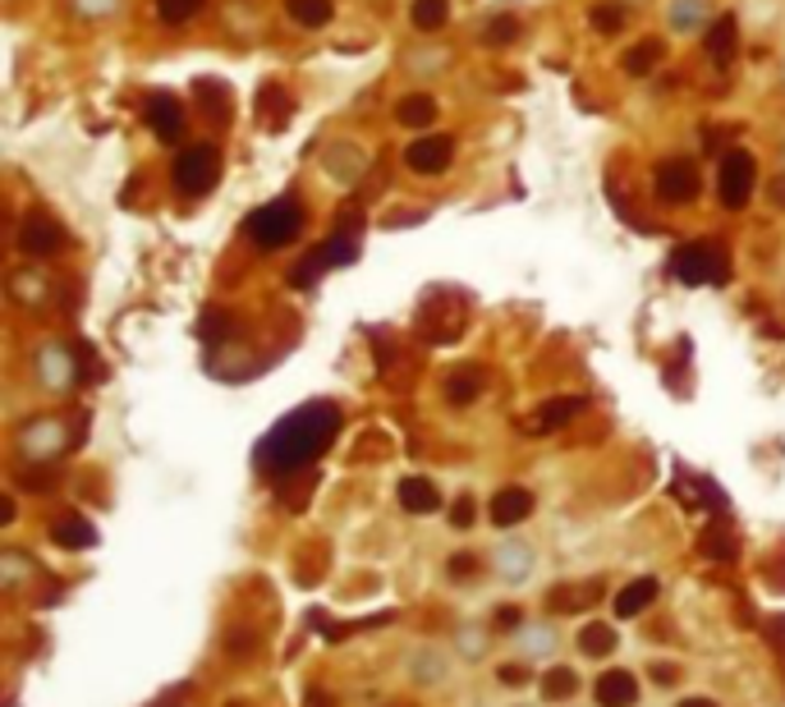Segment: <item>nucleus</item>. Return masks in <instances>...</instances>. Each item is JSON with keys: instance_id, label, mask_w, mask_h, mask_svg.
I'll list each match as a JSON object with an SVG mask.
<instances>
[{"instance_id": "obj_1", "label": "nucleus", "mask_w": 785, "mask_h": 707, "mask_svg": "<svg viewBox=\"0 0 785 707\" xmlns=\"http://www.w3.org/2000/svg\"><path fill=\"white\" fill-rule=\"evenodd\" d=\"M340 432V409L327 405V400H312L295 413H285L280 423L262 437V446H257V468L262 474H272V478H290L299 474V468H308L312 460H318L331 441Z\"/></svg>"}, {"instance_id": "obj_2", "label": "nucleus", "mask_w": 785, "mask_h": 707, "mask_svg": "<svg viewBox=\"0 0 785 707\" xmlns=\"http://www.w3.org/2000/svg\"><path fill=\"white\" fill-rule=\"evenodd\" d=\"M303 230V207L299 198H276L267 207H257V212L244 221V234L262 248V253H276L285 244H295V234Z\"/></svg>"}, {"instance_id": "obj_3", "label": "nucleus", "mask_w": 785, "mask_h": 707, "mask_svg": "<svg viewBox=\"0 0 785 707\" xmlns=\"http://www.w3.org/2000/svg\"><path fill=\"white\" fill-rule=\"evenodd\" d=\"M671 272H675L679 285H726L730 262H726V248L717 240H694V244L675 248Z\"/></svg>"}, {"instance_id": "obj_4", "label": "nucleus", "mask_w": 785, "mask_h": 707, "mask_svg": "<svg viewBox=\"0 0 785 707\" xmlns=\"http://www.w3.org/2000/svg\"><path fill=\"white\" fill-rule=\"evenodd\" d=\"M175 189L185 194V198H202V194H212L217 189V179H221V152L212 143H194L175 156Z\"/></svg>"}, {"instance_id": "obj_5", "label": "nucleus", "mask_w": 785, "mask_h": 707, "mask_svg": "<svg viewBox=\"0 0 785 707\" xmlns=\"http://www.w3.org/2000/svg\"><path fill=\"white\" fill-rule=\"evenodd\" d=\"M753 179H758V162L749 152H726L721 156V170H717V194H721V207L730 212H740V207L753 198Z\"/></svg>"}, {"instance_id": "obj_6", "label": "nucleus", "mask_w": 785, "mask_h": 707, "mask_svg": "<svg viewBox=\"0 0 785 707\" xmlns=\"http://www.w3.org/2000/svg\"><path fill=\"white\" fill-rule=\"evenodd\" d=\"M358 257V244H354V234H331V240H322L318 248H312L299 267L290 272V285H312L322 272L331 267H350V262Z\"/></svg>"}, {"instance_id": "obj_7", "label": "nucleus", "mask_w": 785, "mask_h": 707, "mask_svg": "<svg viewBox=\"0 0 785 707\" xmlns=\"http://www.w3.org/2000/svg\"><path fill=\"white\" fill-rule=\"evenodd\" d=\"M19 248L29 253V257H51V253H60L65 248V230L60 221H51L46 212H29L19 221Z\"/></svg>"}, {"instance_id": "obj_8", "label": "nucleus", "mask_w": 785, "mask_h": 707, "mask_svg": "<svg viewBox=\"0 0 785 707\" xmlns=\"http://www.w3.org/2000/svg\"><path fill=\"white\" fill-rule=\"evenodd\" d=\"M451 156H455V139L451 134H423V139H413L405 147V162L413 175H441L451 166Z\"/></svg>"}, {"instance_id": "obj_9", "label": "nucleus", "mask_w": 785, "mask_h": 707, "mask_svg": "<svg viewBox=\"0 0 785 707\" xmlns=\"http://www.w3.org/2000/svg\"><path fill=\"white\" fill-rule=\"evenodd\" d=\"M698 189H703L698 166L685 162V156H675V162L657 166V194H662V202H694Z\"/></svg>"}, {"instance_id": "obj_10", "label": "nucleus", "mask_w": 785, "mask_h": 707, "mask_svg": "<svg viewBox=\"0 0 785 707\" xmlns=\"http://www.w3.org/2000/svg\"><path fill=\"white\" fill-rule=\"evenodd\" d=\"M152 134L162 143H179V134H185V101L170 97V92H152L147 107H143Z\"/></svg>"}, {"instance_id": "obj_11", "label": "nucleus", "mask_w": 785, "mask_h": 707, "mask_svg": "<svg viewBox=\"0 0 785 707\" xmlns=\"http://www.w3.org/2000/svg\"><path fill=\"white\" fill-rule=\"evenodd\" d=\"M588 409V400L584 396H561V400H546L542 409H533V418L523 423V432H556V428H565V423H574Z\"/></svg>"}, {"instance_id": "obj_12", "label": "nucleus", "mask_w": 785, "mask_h": 707, "mask_svg": "<svg viewBox=\"0 0 785 707\" xmlns=\"http://www.w3.org/2000/svg\"><path fill=\"white\" fill-rule=\"evenodd\" d=\"M533 515V491L529 487H501L491 496V523L496 529H515Z\"/></svg>"}, {"instance_id": "obj_13", "label": "nucleus", "mask_w": 785, "mask_h": 707, "mask_svg": "<svg viewBox=\"0 0 785 707\" xmlns=\"http://www.w3.org/2000/svg\"><path fill=\"white\" fill-rule=\"evenodd\" d=\"M593 698H597V707H634L639 680L630 671H607V675H597Z\"/></svg>"}, {"instance_id": "obj_14", "label": "nucleus", "mask_w": 785, "mask_h": 707, "mask_svg": "<svg viewBox=\"0 0 785 707\" xmlns=\"http://www.w3.org/2000/svg\"><path fill=\"white\" fill-rule=\"evenodd\" d=\"M657 593H662V584L652 579V574H643V579H634V584H624L620 593H616V616L620 620H634L639 611H648V601H657Z\"/></svg>"}, {"instance_id": "obj_15", "label": "nucleus", "mask_w": 785, "mask_h": 707, "mask_svg": "<svg viewBox=\"0 0 785 707\" xmlns=\"http://www.w3.org/2000/svg\"><path fill=\"white\" fill-rule=\"evenodd\" d=\"M51 542L65 546V552H88V546L97 542V529L84 515H60L56 523H51Z\"/></svg>"}, {"instance_id": "obj_16", "label": "nucleus", "mask_w": 785, "mask_h": 707, "mask_svg": "<svg viewBox=\"0 0 785 707\" xmlns=\"http://www.w3.org/2000/svg\"><path fill=\"white\" fill-rule=\"evenodd\" d=\"M703 46H708V56H712L717 65L736 60V46H740V23H736V14H721L712 29H708V37H703Z\"/></svg>"}, {"instance_id": "obj_17", "label": "nucleus", "mask_w": 785, "mask_h": 707, "mask_svg": "<svg viewBox=\"0 0 785 707\" xmlns=\"http://www.w3.org/2000/svg\"><path fill=\"white\" fill-rule=\"evenodd\" d=\"M396 496H400V506H405L409 515H432V510H441V491H436L428 478H405V483L396 487Z\"/></svg>"}, {"instance_id": "obj_18", "label": "nucleus", "mask_w": 785, "mask_h": 707, "mask_svg": "<svg viewBox=\"0 0 785 707\" xmlns=\"http://www.w3.org/2000/svg\"><path fill=\"white\" fill-rule=\"evenodd\" d=\"M662 56H666V42H662V37H643L639 46L624 51V74L643 78V74L657 69V60H662Z\"/></svg>"}, {"instance_id": "obj_19", "label": "nucleus", "mask_w": 785, "mask_h": 707, "mask_svg": "<svg viewBox=\"0 0 785 707\" xmlns=\"http://www.w3.org/2000/svg\"><path fill=\"white\" fill-rule=\"evenodd\" d=\"M396 120H400L405 129H432V120H436V101H432L428 92H413V97H405L400 107H396Z\"/></svg>"}, {"instance_id": "obj_20", "label": "nucleus", "mask_w": 785, "mask_h": 707, "mask_svg": "<svg viewBox=\"0 0 785 707\" xmlns=\"http://www.w3.org/2000/svg\"><path fill=\"white\" fill-rule=\"evenodd\" d=\"M698 546H703V556H712V561H736L740 538H736V529H726V523H712V529L698 538Z\"/></svg>"}, {"instance_id": "obj_21", "label": "nucleus", "mask_w": 785, "mask_h": 707, "mask_svg": "<svg viewBox=\"0 0 785 707\" xmlns=\"http://www.w3.org/2000/svg\"><path fill=\"white\" fill-rule=\"evenodd\" d=\"M483 396V373L478 368H460L446 377V400L451 405H474Z\"/></svg>"}, {"instance_id": "obj_22", "label": "nucleus", "mask_w": 785, "mask_h": 707, "mask_svg": "<svg viewBox=\"0 0 785 707\" xmlns=\"http://www.w3.org/2000/svg\"><path fill=\"white\" fill-rule=\"evenodd\" d=\"M285 14L299 29H322V23H331V0H285Z\"/></svg>"}, {"instance_id": "obj_23", "label": "nucleus", "mask_w": 785, "mask_h": 707, "mask_svg": "<svg viewBox=\"0 0 785 707\" xmlns=\"http://www.w3.org/2000/svg\"><path fill=\"white\" fill-rule=\"evenodd\" d=\"M574 694H579V675H574L570 666H552V671L542 675V698L546 703H565Z\"/></svg>"}, {"instance_id": "obj_24", "label": "nucleus", "mask_w": 785, "mask_h": 707, "mask_svg": "<svg viewBox=\"0 0 785 707\" xmlns=\"http://www.w3.org/2000/svg\"><path fill=\"white\" fill-rule=\"evenodd\" d=\"M579 652L584 658H611L616 652V630L611 625H588V630L579 634Z\"/></svg>"}, {"instance_id": "obj_25", "label": "nucleus", "mask_w": 785, "mask_h": 707, "mask_svg": "<svg viewBox=\"0 0 785 707\" xmlns=\"http://www.w3.org/2000/svg\"><path fill=\"white\" fill-rule=\"evenodd\" d=\"M446 19H451L446 0H413V29L418 33H436Z\"/></svg>"}, {"instance_id": "obj_26", "label": "nucleus", "mask_w": 785, "mask_h": 707, "mask_svg": "<svg viewBox=\"0 0 785 707\" xmlns=\"http://www.w3.org/2000/svg\"><path fill=\"white\" fill-rule=\"evenodd\" d=\"M207 0H156V19L170 23V29H179V23H189L202 14Z\"/></svg>"}, {"instance_id": "obj_27", "label": "nucleus", "mask_w": 785, "mask_h": 707, "mask_svg": "<svg viewBox=\"0 0 785 707\" xmlns=\"http://www.w3.org/2000/svg\"><path fill=\"white\" fill-rule=\"evenodd\" d=\"M257 111L267 115V124H272V129H280V124H285V115H290V97H285V88L267 84V88H262V97H257Z\"/></svg>"}, {"instance_id": "obj_28", "label": "nucleus", "mask_w": 785, "mask_h": 707, "mask_svg": "<svg viewBox=\"0 0 785 707\" xmlns=\"http://www.w3.org/2000/svg\"><path fill=\"white\" fill-rule=\"evenodd\" d=\"M597 597V584H574V588H556V593H546V607H556V611H579L584 601Z\"/></svg>"}, {"instance_id": "obj_29", "label": "nucleus", "mask_w": 785, "mask_h": 707, "mask_svg": "<svg viewBox=\"0 0 785 707\" xmlns=\"http://www.w3.org/2000/svg\"><path fill=\"white\" fill-rule=\"evenodd\" d=\"M519 37V19L515 14H496L491 23H487V42L491 46H510Z\"/></svg>"}, {"instance_id": "obj_30", "label": "nucleus", "mask_w": 785, "mask_h": 707, "mask_svg": "<svg viewBox=\"0 0 785 707\" xmlns=\"http://www.w3.org/2000/svg\"><path fill=\"white\" fill-rule=\"evenodd\" d=\"M620 23H624V5H597L593 10V29L597 33H616Z\"/></svg>"}, {"instance_id": "obj_31", "label": "nucleus", "mask_w": 785, "mask_h": 707, "mask_svg": "<svg viewBox=\"0 0 785 707\" xmlns=\"http://www.w3.org/2000/svg\"><path fill=\"white\" fill-rule=\"evenodd\" d=\"M451 523L455 529H468V523H474V496H460V501L451 506Z\"/></svg>"}, {"instance_id": "obj_32", "label": "nucleus", "mask_w": 785, "mask_h": 707, "mask_svg": "<svg viewBox=\"0 0 785 707\" xmlns=\"http://www.w3.org/2000/svg\"><path fill=\"white\" fill-rule=\"evenodd\" d=\"M523 680H529L523 666H501V685H523Z\"/></svg>"}, {"instance_id": "obj_33", "label": "nucleus", "mask_w": 785, "mask_h": 707, "mask_svg": "<svg viewBox=\"0 0 785 707\" xmlns=\"http://www.w3.org/2000/svg\"><path fill=\"white\" fill-rule=\"evenodd\" d=\"M474 565H478L474 556H455V561H451V574H455V579H464V574L474 570Z\"/></svg>"}, {"instance_id": "obj_34", "label": "nucleus", "mask_w": 785, "mask_h": 707, "mask_svg": "<svg viewBox=\"0 0 785 707\" xmlns=\"http://www.w3.org/2000/svg\"><path fill=\"white\" fill-rule=\"evenodd\" d=\"M772 202H776V207H785V170L772 179Z\"/></svg>"}, {"instance_id": "obj_35", "label": "nucleus", "mask_w": 785, "mask_h": 707, "mask_svg": "<svg viewBox=\"0 0 785 707\" xmlns=\"http://www.w3.org/2000/svg\"><path fill=\"white\" fill-rule=\"evenodd\" d=\"M308 707H335L327 694H308Z\"/></svg>"}, {"instance_id": "obj_36", "label": "nucleus", "mask_w": 785, "mask_h": 707, "mask_svg": "<svg viewBox=\"0 0 785 707\" xmlns=\"http://www.w3.org/2000/svg\"><path fill=\"white\" fill-rule=\"evenodd\" d=\"M679 707H717V703H712V698H685Z\"/></svg>"}]
</instances>
